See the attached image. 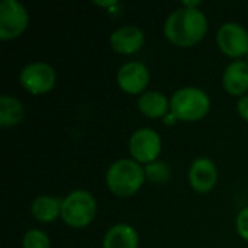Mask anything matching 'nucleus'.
Listing matches in <instances>:
<instances>
[{
  "mask_svg": "<svg viewBox=\"0 0 248 248\" xmlns=\"http://www.w3.org/2000/svg\"><path fill=\"white\" fill-rule=\"evenodd\" d=\"M208 31V19L198 7H180L169 15L164 23V35L177 46L198 44Z\"/></svg>",
  "mask_w": 248,
  "mask_h": 248,
  "instance_id": "1",
  "label": "nucleus"
},
{
  "mask_svg": "<svg viewBox=\"0 0 248 248\" xmlns=\"http://www.w3.org/2000/svg\"><path fill=\"white\" fill-rule=\"evenodd\" d=\"M145 180V170L135 160L122 158L115 163L108 170L106 183L110 192L116 196L125 198L134 195Z\"/></svg>",
  "mask_w": 248,
  "mask_h": 248,
  "instance_id": "2",
  "label": "nucleus"
},
{
  "mask_svg": "<svg viewBox=\"0 0 248 248\" xmlns=\"http://www.w3.org/2000/svg\"><path fill=\"white\" fill-rule=\"evenodd\" d=\"M209 108V96L198 87L179 89L170 100L171 113L180 121H199L206 116Z\"/></svg>",
  "mask_w": 248,
  "mask_h": 248,
  "instance_id": "3",
  "label": "nucleus"
},
{
  "mask_svg": "<svg viewBox=\"0 0 248 248\" xmlns=\"http://www.w3.org/2000/svg\"><path fill=\"white\" fill-rule=\"evenodd\" d=\"M96 208V201L89 192L74 190L62 201L61 218L73 228H83L94 219Z\"/></svg>",
  "mask_w": 248,
  "mask_h": 248,
  "instance_id": "4",
  "label": "nucleus"
},
{
  "mask_svg": "<svg viewBox=\"0 0 248 248\" xmlns=\"http://www.w3.org/2000/svg\"><path fill=\"white\" fill-rule=\"evenodd\" d=\"M29 16L26 7L17 0H3L0 3V39L7 41L22 35L28 26Z\"/></svg>",
  "mask_w": 248,
  "mask_h": 248,
  "instance_id": "5",
  "label": "nucleus"
},
{
  "mask_svg": "<svg viewBox=\"0 0 248 248\" xmlns=\"http://www.w3.org/2000/svg\"><path fill=\"white\" fill-rule=\"evenodd\" d=\"M19 81L32 94H42L54 87L55 70L46 62H32L23 67Z\"/></svg>",
  "mask_w": 248,
  "mask_h": 248,
  "instance_id": "6",
  "label": "nucleus"
},
{
  "mask_svg": "<svg viewBox=\"0 0 248 248\" xmlns=\"http://www.w3.org/2000/svg\"><path fill=\"white\" fill-rule=\"evenodd\" d=\"M129 151L138 163H154L161 151V138L151 128H140L129 140Z\"/></svg>",
  "mask_w": 248,
  "mask_h": 248,
  "instance_id": "7",
  "label": "nucleus"
},
{
  "mask_svg": "<svg viewBox=\"0 0 248 248\" xmlns=\"http://www.w3.org/2000/svg\"><path fill=\"white\" fill-rule=\"evenodd\" d=\"M217 42L222 52L230 57H243L248 52V32L237 22L224 23L217 33Z\"/></svg>",
  "mask_w": 248,
  "mask_h": 248,
  "instance_id": "8",
  "label": "nucleus"
},
{
  "mask_svg": "<svg viewBox=\"0 0 248 248\" xmlns=\"http://www.w3.org/2000/svg\"><path fill=\"white\" fill-rule=\"evenodd\" d=\"M116 78L122 90L131 94H137L147 87L150 81V73L144 64L138 61H129L119 68Z\"/></svg>",
  "mask_w": 248,
  "mask_h": 248,
  "instance_id": "9",
  "label": "nucleus"
},
{
  "mask_svg": "<svg viewBox=\"0 0 248 248\" xmlns=\"http://www.w3.org/2000/svg\"><path fill=\"white\" fill-rule=\"evenodd\" d=\"M218 180V171L212 160L196 158L189 170V182L192 187L199 193L209 192Z\"/></svg>",
  "mask_w": 248,
  "mask_h": 248,
  "instance_id": "10",
  "label": "nucleus"
},
{
  "mask_svg": "<svg viewBox=\"0 0 248 248\" xmlns=\"http://www.w3.org/2000/svg\"><path fill=\"white\" fill-rule=\"evenodd\" d=\"M144 44V33L134 25L121 26L110 35V45L119 54H132Z\"/></svg>",
  "mask_w": 248,
  "mask_h": 248,
  "instance_id": "11",
  "label": "nucleus"
},
{
  "mask_svg": "<svg viewBox=\"0 0 248 248\" xmlns=\"http://www.w3.org/2000/svg\"><path fill=\"white\" fill-rule=\"evenodd\" d=\"M222 83L230 94L240 96L248 90V62L243 60L232 61L224 71Z\"/></svg>",
  "mask_w": 248,
  "mask_h": 248,
  "instance_id": "12",
  "label": "nucleus"
},
{
  "mask_svg": "<svg viewBox=\"0 0 248 248\" xmlns=\"http://www.w3.org/2000/svg\"><path fill=\"white\" fill-rule=\"evenodd\" d=\"M138 234L137 231L126 225H113L103 238V248H138Z\"/></svg>",
  "mask_w": 248,
  "mask_h": 248,
  "instance_id": "13",
  "label": "nucleus"
},
{
  "mask_svg": "<svg viewBox=\"0 0 248 248\" xmlns=\"http://www.w3.org/2000/svg\"><path fill=\"white\" fill-rule=\"evenodd\" d=\"M169 108H170V103L166 99V96L155 90L145 92L138 99V109L145 116L153 118V119L166 116Z\"/></svg>",
  "mask_w": 248,
  "mask_h": 248,
  "instance_id": "14",
  "label": "nucleus"
},
{
  "mask_svg": "<svg viewBox=\"0 0 248 248\" xmlns=\"http://www.w3.org/2000/svg\"><path fill=\"white\" fill-rule=\"evenodd\" d=\"M61 205H62V202H60L57 198L42 195V196H38L32 202L31 212L35 219L49 224V222L55 221L58 218V215H61Z\"/></svg>",
  "mask_w": 248,
  "mask_h": 248,
  "instance_id": "15",
  "label": "nucleus"
},
{
  "mask_svg": "<svg viewBox=\"0 0 248 248\" xmlns=\"http://www.w3.org/2000/svg\"><path fill=\"white\" fill-rule=\"evenodd\" d=\"M25 109L19 99L3 94L0 97V125L3 128L19 124L23 119Z\"/></svg>",
  "mask_w": 248,
  "mask_h": 248,
  "instance_id": "16",
  "label": "nucleus"
},
{
  "mask_svg": "<svg viewBox=\"0 0 248 248\" xmlns=\"http://www.w3.org/2000/svg\"><path fill=\"white\" fill-rule=\"evenodd\" d=\"M23 248H49V238L41 230H29L22 240Z\"/></svg>",
  "mask_w": 248,
  "mask_h": 248,
  "instance_id": "17",
  "label": "nucleus"
},
{
  "mask_svg": "<svg viewBox=\"0 0 248 248\" xmlns=\"http://www.w3.org/2000/svg\"><path fill=\"white\" fill-rule=\"evenodd\" d=\"M145 177L153 182H166L170 177V169L163 161L150 163L145 167Z\"/></svg>",
  "mask_w": 248,
  "mask_h": 248,
  "instance_id": "18",
  "label": "nucleus"
},
{
  "mask_svg": "<svg viewBox=\"0 0 248 248\" xmlns=\"http://www.w3.org/2000/svg\"><path fill=\"white\" fill-rule=\"evenodd\" d=\"M237 231L244 240L248 241V206L241 209L237 217Z\"/></svg>",
  "mask_w": 248,
  "mask_h": 248,
  "instance_id": "19",
  "label": "nucleus"
},
{
  "mask_svg": "<svg viewBox=\"0 0 248 248\" xmlns=\"http://www.w3.org/2000/svg\"><path fill=\"white\" fill-rule=\"evenodd\" d=\"M238 112H240V115L248 121V94L246 96H243L241 99H240V102H238Z\"/></svg>",
  "mask_w": 248,
  "mask_h": 248,
  "instance_id": "20",
  "label": "nucleus"
},
{
  "mask_svg": "<svg viewBox=\"0 0 248 248\" xmlns=\"http://www.w3.org/2000/svg\"><path fill=\"white\" fill-rule=\"evenodd\" d=\"M246 58H247V62H248V52H247V54H246Z\"/></svg>",
  "mask_w": 248,
  "mask_h": 248,
  "instance_id": "21",
  "label": "nucleus"
}]
</instances>
